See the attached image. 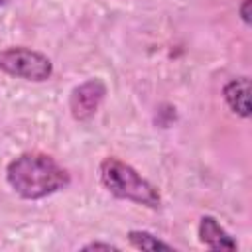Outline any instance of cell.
Instances as JSON below:
<instances>
[{
    "label": "cell",
    "mask_w": 252,
    "mask_h": 252,
    "mask_svg": "<svg viewBox=\"0 0 252 252\" xmlns=\"http://www.w3.org/2000/svg\"><path fill=\"white\" fill-rule=\"evenodd\" d=\"M81 250H120L116 244H110V242H100V240H94V242H89L85 246H81Z\"/></svg>",
    "instance_id": "ba28073f"
},
{
    "label": "cell",
    "mask_w": 252,
    "mask_h": 252,
    "mask_svg": "<svg viewBox=\"0 0 252 252\" xmlns=\"http://www.w3.org/2000/svg\"><path fill=\"white\" fill-rule=\"evenodd\" d=\"M6 181L26 201L45 199L71 183L69 171L49 154L24 152L6 167Z\"/></svg>",
    "instance_id": "6da1fadb"
},
{
    "label": "cell",
    "mask_w": 252,
    "mask_h": 252,
    "mask_svg": "<svg viewBox=\"0 0 252 252\" xmlns=\"http://www.w3.org/2000/svg\"><path fill=\"white\" fill-rule=\"evenodd\" d=\"M222 98L228 108L240 118L250 116V81L246 75L230 79L222 89Z\"/></svg>",
    "instance_id": "8992f818"
},
{
    "label": "cell",
    "mask_w": 252,
    "mask_h": 252,
    "mask_svg": "<svg viewBox=\"0 0 252 252\" xmlns=\"http://www.w3.org/2000/svg\"><path fill=\"white\" fill-rule=\"evenodd\" d=\"M0 71L22 81L43 83L53 75L51 59L32 47L12 45L0 51Z\"/></svg>",
    "instance_id": "3957f363"
},
{
    "label": "cell",
    "mask_w": 252,
    "mask_h": 252,
    "mask_svg": "<svg viewBox=\"0 0 252 252\" xmlns=\"http://www.w3.org/2000/svg\"><path fill=\"white\" fill-rule=\"evenodd\" d=\"M197 234H199L201 244H205L209 250H228V252H232V250L238 248L234 236L213 215H203L199 219Z\"/></svg>",
    "instance_id": "5b68a950"
},
{
    "label": "cell",
    "mask_w": 252,
    "mask_h": 252,
    "mask_svg": "<svg viewBox=\"0 0 252 252\" xmlns=\"http://www.w3.org/2000/svg\"><path fill=\"white\" fill-rule=\"evenodd\" d=\"M8 2H10V0H0V8H2V6H6Z\"/></svg>",
    "instance_id": "30bf717a"
},
{
    "label": "cell",
    "mask_w": 252,
    "mask_h": 252,
    "mask_svg": "<svg viewBox=\"0 0 252 252\" xmlns=\"http://www.w3.org/2000/svg\"><path fill=\"white\" fill-rule=\"evenodd\" d=\"M238 14H240V20L250 26V0H242V4L238 6Z\"/></svg>",
    "instance_id": "9c48e42d"
},
{
    "label": "cell",
    "mask_w": 252,
    "mask_h": 252,
    "mask_svg": "<svg viewBox=\"0 0 252 252\" xmlns=\"http://www.w3.org/2000/svg\"><path fill=\"white\" fill-rule=\"evenodd\" d=\"M100 183L104 189L122 201H132L136 205H144L148 209L161 207V195L154 183H150L142 173H138L130 163L122 161L116 156H106L100 165Z\"/></svg>",
    "instance_id": "7a4b0ae2"
},
{
    "label": "cell",
    "mask_w": 252,
    "mask_h": 252,
    "mask_svg": "<svg viewBox=\"0 0 252 252\" xmlns=\"http://www.w3.org/2000/svg\"><path fill=\"white\" fill-rule=\"evenodd\" d=\"M126 238H128V242H130L132 248L144 250V252H158V250H169L171 252V250H175L169 242L158 238L150 230H130L126 234Z\"/></svg>",
    "instance_id": "52a82bcc"
},
{
    "label": "cell",
    "mask_w": 252,
    "mask_h": 252,
    "mask_svg": "<svg viewBox=\"0 0 252 252\" xmlns=\"http://www.w3.org/2000/svg\"><path fill=\"white\" fill-rule=\"evenodd\" d=\"M106 93H108L106 83L100 77L87 79V81L79 83L77 87H73L69 93V112H71L73 120H77V122L91 120L102 106Z\"/></svg>",
    "instance_id": "277c9868"
}]
</instances>
